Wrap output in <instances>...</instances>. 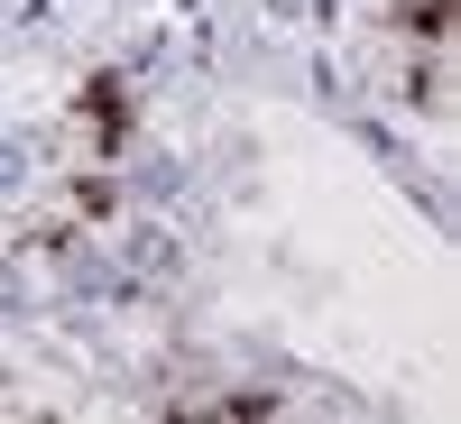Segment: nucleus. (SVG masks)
<instances>
[{
	"label": "nucleus",
	"mask_w": 461,
	"mask_h": 424,
	"mask_svg": "<svg viewBox=\"0 0 461 424\" xmlns=\"http://www.w3.org/2000/svg\"><path fill=\"white\" fill-rule=\"evenodd\" d=\"M28 176V148H0V185H19Z\"/></svg>",
	"instance_id": "f257e3e1"
},
{
	"label": "nucleus",
	"mask_w": 461,
	"mask_h": 424,
	"mask_svg": "<svg viewBox=\"0 0 461 424\" xmlns=\"http://www.w3.org/2000/svg\"><path fill=\"white\" fill-rule=\"evenodd\" d=\"M277 10H295V0H277Z\"/></svg>",
	"instance_id": "f03ea898"
}]
</instances>
